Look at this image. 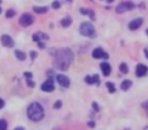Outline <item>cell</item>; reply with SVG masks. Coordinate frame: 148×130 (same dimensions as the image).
<instances>
[{
    "label": "cell",
    "instance_id": "obj_21",
    "mask_svg": "<svg viewBox=\"0 0 148 130\" xmlns=\"http://www.w3.org/2000/svg\"><path fill=\"white\" fill-rule=\"evenodd\" d=\"M7 128V122L4 119H0V130H5Z\"/></svg>",
    "mask_w": 148,
    "mask_h": 130
},
{
    "label": "cell",
    "instance_id": "obj_7",
    "mask_svg": "<svg viewBox=\"0 0 148 130\" xmlns=\"http://www.w3.org/2000/svg\"><path fill=\"white\" fill-rule=\"evenodd\" d=\"M41 89L43 91H46V93H51L55 89V85H54V81L52 79H48L47 81L42 85L41 87Z\"/></svg>",
    "mask_w": 148,
    "mask_h": 130
},
{
    "label": "cell",
    "instance_id": "obj_13",
    "mask_svg": "<svg viewBox=\"0 0 148 130\" xmlns=\"http://www.w3.org/2000/svg\"><path fill=\"white\" fill-rule=\"evenodd\" d=\"M84 80L87 85H95V83L99 85V76L97 74L93 75V76H89V75H87V76L85 77Z\"/></svg>",
    "mask_w": 148,
    "mask_h": 130
},
{
    "label": "cell",
    "instance_id": "obj_20",
    "mask_svg": "<svg viewBox=\"0 0 148 130\" xmlns=\"http://www.w3.org/2000/svg\"><path fill=\"white\" fill-rule=\"evenodd\" d=\"M106 85H107V87L109 89V91L111 94H113V93H115L116 91V87H115V85H114L113 83H106Z\"/></svg>",
    "mask_w": 148,
    "mask_h": 130
},
{
    "label": "cell",
    "instance_id": "obj_6",
    "mask_svg": "<svg viewBox=\"0 0 148 130\" xmlns=\"http://www.w3.org/2000/svg\"><path fill=\"white\" fill-rule=\"evenodd\" d=\"M92 57L95 58V59H101V58L108 59V58H109V54L106 53L101 48H95L92 52Z\"/></svg>",
    "mask_w": 148,
    "mask_h": 130
},
{
    "label": "cell",
    "instance_id": "obj_1",
    "mask_svg": "<svg viewBox=\"0 0 148 130\" xmlns=\"http://www.w3.org/2000/svg\"><path fill=\"white\" fill-rule=\"evenodd\" d=\"M73 53L69 48H62L54 54V65L60 70H67L73 60Z\"/></svg>",
    "mask_w": 148,
    "mask_h": 130
},
{
    "label": "cell",
    "instance_id": "obj_36",
    "mask_svg": "<svg viewBox=\"0 0 148 130\" xmlns=\"http://www.w3.org/2000/svg\"><path fill=\"white\" fill-rule=\"evenodd\" d=\"M2 12V8H1V7H0V13Z\"/></svg>",
    "mask_w": 148,
    "mask_h": 130
},
{
    "label": "cell",
    "instance_id": "obj_9",
    "mask_svg": "<svg viewBox=\"0 0 148 130\" xmlns=\"http://www.w3.org/2000/svg\"><path fill=\"white\" fill-rule=\"evenodd\" d=\"M142 23H143V19L138 17V19L132 21L131 23H129L128 28H129V30H131V31H136V30H138L140 27H141Z\"/></svg>",
    "mask_w": 148,
    "mask_h": 130
},
{
    "label": "cell",
    "instance_id": "obj_2",
    "mask_svg": "<svg viewBox=\"0 0 148 130\" xmlns=\"http://www.w3.org/2000/svg\"><path fill=\"white\" fill-rule=\"evenodd\" d=\"M27 117L32 120V121H41L42 119L45 116V111H44V108L42 107L41 104L37 103V102H34L31 105L27 107Z\"/></svg>",
    "mask_w": 148,
    "mask_h": 130
},
{
    "label": "cell",
    "instance_id": "obj_30",
    "mask_svg": "<svg viewBox=\"0 0 148 130\" xmlns=\"http://www.w3.org/2000/svg\"><path fill=\"white\" fill-rule=\"evenodd\" d=\"M37 56H38V53L36 51H32L31 52V58L32 59H35V58H37Z\"/></svg>",
    "mask_w": 148,
    "mask_h": 130
},
{
    "label": "cell",
    "instance_id": "obj_39",
    "mask_svg": "<svg viewBox=\"0 0 148 130\" xmlns=\"http://www.w3.org/2000/svg\"><path fill=\"white\" fill-rule=\"evenodd\" d=\"M68 1H69V2H71V1H72V0H68Z\"/></svg>",
    "mask_w": 148,
    "mask_h": 130
},
{
    "label": "cell",
    "instance_id": "obj_11",
    "mask_svg": "<svg viewBox=\"0 0 148 130\" xmlns=\"http://www.w3.org/2000/svg\"><path fill=\"white\" fill-rule=\"evenodd\" d=\"M1 42H2V45L7 48H12L13 46H14V41L12 40V38L9 37V36H7V35L2 36Z\"/></svg>",
    "mask_w": 148,
    "mask_h": 130
},
{
    "label": "cell",
    "instance_id": "obj_14",
    "mask_svg": "<svg viewBox=\"0 0 148 130\" xmlns=\"http://www.w3.org/2000/svg\"><path fill=\"white\" fill-rule=\"evenodd\" d=\"M47 40H48V36L45 35L44 33H37L33 36V41L37 42V43H39L41 41H47Z\"/></svg>",
    "mask_w": 148,
    "mask_h": 130
},
{
    "label": "cell",
    "instance_id": "obj_23",
    "mask_svg": "<svg viewBox=\"0 0 148 130\" xmlns=\"http://www.w3.org/2000/svg\"><path fill=\"white\" fill-rule=\"evenodd\" d=\"M52 7H53L54 9H59L60 7H61V3H60L58 0H56V1H54V2L52 3Z\"/></svg>",
    "mask_w": 148,
    "mask_h": 130
},
{
    "label": "cell",
    "instance_id": "obj_16",
    "mask_svg": "<svg viewBox=\"0 0 148 130\" xmlns=\"http://www.w3.org/2000/svg\"><path fill=\"white\" fill-rule=\"evenodd\" d=\"M71 23H72L71 17H66L61 21V25H62V27H63V28H68L70 25H71Z\"/></svg>",
    "mask_w": 148,
    "mask_h": 130
},
{
    "label": "cell",
    "instance_id": "obj_24",
    "mask_svg": "<svg viewBox=\"0 0 148 130\" xmlns=\"http://www.w3.org/2000/svg\"><path fill=\"white\" fill-rule=\"evenodd\" d=\"M27 85H29V87H35L36 83H34V81H32V80H31V78H27Z\"/></svg>",
    "mask_w": 148,
    "mask_h": 130
},
{
    "label": "cell",
    "instance_id": "obj_31",
    "mask_svg": "<svg viewBox=\"0 0 148 130\" xmlns=\"http://www.w3.org/2000/svg\"><path fill=\"white\" fill-rule=\"evenodd\" d=\"M5 106V102L3 101L2 99H1V98H0V109H2L3 107H4Z\"/></svg>",
    "mask_w": 148,
    "mask_h": 130
},
{
    "label": "cell",
    "instance_id": "obj_29",
    "mask_svg": "<svg viewBox=\"0 0 148 130\" xmlns=\"http://www.w3.org/2000/svg\"><path fill=\"white\" fill-rule=\"evenodd\" d=\"M23 75H25L27 78H32V77H33V74H32V72H29V71L25 72V73H23Z\"/></svg>",
    "mask_w": 148,
    "mask_h": 130
},
{
    "label": "cell",
    "instance_id": "obj_38",
    "mask_svg": "<svg viewBox=\"0 0 148 130\" xmlns=\"http://www.w3.org/2000/svg\"><path fill=\"white\" fill-rule=\"evenodd\" d=\"M144 129H148V126H146V127H145V128H144Z\"/></svg>",
    "mask_w": 148,
    "mask_h": 130
},
{
    "label": "cell",
    "instance_id": "obj_32",
    "mask_svg": "<svg viewBox=\"0 0 148 130\" xmlns=\"http://www.w3.org/2000/svg\"><path fill=\"white\" fill-rule=\"evenodd\" d=\"M87 125H88L89 127H92L93 128L95 126V122H93V121H89L88 123H87Z\"/></svg>",
    "mask_w": 148,
    "mask_h": 130
},
{
    "label": "cell",
    "instance_id": "obj_15",
    "mask_svg": "<svg viewBox=\"0 0 148 130\" xmlns=\"http://www.w3.org/2000/svg\"><path fill=\"white\" fill-rule=\"evenodd\" d=\"M132 85H133V83H132L131 80H129V79H125V80L121 83V89L124 91H128V89L132 87Z\"/></svg>",
    "mask_w": 148,
    "mask_h": 130
},
{
    "label": "cell",
    "instance_id": "obj_33",
    "mask_svg": "<svg viewBox=\"0 0 148 130\" xmlns=\"http://www.w3.org/2000/svg\"><path fill=\"white\" fill-rule=\"evenodd\" d=\"M144 54H145L146 58L148 59V48H145V49H144Z\"/></svg>",
    "mask_w": 148,
    "mask_h": 130
},
{
    "label": "cell",
    "instance_id": "obj_17",
    "mask_svg": "<svg viewBox=\"0 0 148 130\" xmlns=\"http://www.w3.org/2000/svg\"><path fill=\"white\" fill-rule=\"evenodd\" d=\"M48 7L47 6H43V7H40V6H34L33 7V10L35 11L36 13H39V14H41V13H46L48 11Z\"/></svg>",
    "mask_w": 148,
    "mask_h": 130
},
{
    "label": "cell",
    "instance_id": "obj_34",
    "mask_svg": "<svg viewBox=\"0 0 148 130\" xmlns=\"http://www.w3.org/2000/svg\"><path fill=\"white\" fill-rule=\"evenodd\" d=\"M14 129H23V127H15Z\"/></svg>",
    "mask_w": 148,
    "mask_h": 130
},
{
    "label": "cell",
    "instance_id": "obj_4",
    "mask_svg": "<svg viewBox=\"0 0 148 130\" xmlns=\"http://www.w3.org/2000/svg\"><path fill=\"white\" fill-rule=\"evenodd\" d=\"M34 23V17L31 13H23L19 19V25L21 27H29Z\"/></svg>",
    "mask_w": 148,
    "mask_h": 130
},
{
    "label": "cell",
    "instance_id": "obj_37",
    "mask_svg": "<svg viewBox=\"0 0 148 130\" xmlns=\"http://www.w3.org/2000/svg\"><path fill=\"white\" fill-rule=\"evenodd\" d=\"M146 34H147V35H148V29L146 30Z\"/></svg>",
    "mask_w": 148,
    "mask_h": 130
},
{
    "label": "cell",
    "instance_id": "obj_35",
    "mask_svg": "<svg viewBox=\"0 0 148 130\" xmlns=\"http://www.w3.org/2000/svg\"><path fill=\"white\" fill-rule=\"evenodd\" d=\"M107 1H108V2H109V3H112V2H113V1H114V0H107Z\"/></svg>",
    "mask_w": 148,
    "mask_h": 130
},
{
    "label": "cell",
    "instance_id": "obj_25",
    "mask_svg": "<svg viewBox=\"0 0 148 130\" xmlns=\"http://www.w3.org/2000/svg\"><path fill=\"white\" fill-rule=\"evenodd\" d=\"M62 106V102L61 101H57L55 104H54V109H60Z\"/></svg>",
    "mask_w": 148,
    "mask_h": 130
},
{
    "label": "cell",
    "instance_id": "obj_18",
    "mask_svg": "<svg viewBox=\"0 0 148 130\" xmlns=\"http://www.w3.org/2000/svg\"><path fill=\"white\" fill-rule=\"evenodd\" d=\"M14 54H15V56H16L17 59L21 60V61H23V60H25V57H27V55H25V53H23V52L19 51V50H15Z\"/></svg>",
    "mask_w": 148,
    "mask_h": 130
},
{
    "label": "cell",
    "instance_id": "obj_28",
    "mask_svg": "<svg viewBox=\"0 0 148 130\" xmlns=\"http://www.w3.org/2000/svg\"><path fill=\"white\" fill-rule=\"evenodd\" d=\"M92 108H93V110H95V112H99V105H97V103H95V102H93V103H92Z\"/></svg>",
    "mask_w": 148,
    "mask_h": 130
},
{
    "label": "cell",
    "instance_id": "obj_27",
    "mask_svg": "<svg viewBox=\"0 0 148 130\" xmlns=\"http://www.w3.org/2000/svg\"><path fill=\"white\" fill-rule=\"evenodd\" d=\"M91 10H89V9H86V8H81L80 9V13L81 14H89V12H90Z\"/></svg>",
    "mask_w": 148,
    "mask_h": 130
},
{
    "label": "cell",
    "instance_id": "obj_8",
    "mask_svg": "<svg viewBox=\"0 0 148 130\" xmlns=\"http://www.w3.org/2000/svg\"><path fill=\"white\" fill-rule=\"evenodd\" d=\"M148 72V67L144 64H138L137 67H136V75L138 77L145 76Z\"/></svg>",
    "mask_w": 148,
    "mask_h": 130
},
{
    "label": "cell",
    "instance_id": "obj_5",
    "mask_svg": "<svg viewBox=\"0 0 148 130\" xmlns=\"http://www.w3.org/2000/svg\"><path fill=\"white\" fill-rule=\"evenodd\" d=\"M134 8V4L132 2H122L116 7L117 13H125L128 10H132Z\"/></svg>",
    "mask_w": 148,
    "mask_h": 130
},
{
    "label": "cell",
    "instance_id": "obj_12",
    "mask_svg": "<svg viewBox=\"0 0 148 130\" xmlns=\"http://www.w3.org/2000/svg\"><path fill=\"white\" fill-rule=\"evenodd\" d=\"M101 71H103V74L105 75V76H109V75L111 74L112 67L109 63H107V62L101 63Z\"/></svg>",
    "mask_w": 148,
    "mask_h": 130
},
{
    "label": "cell",
    "instance_id": "obj_10",
    "mask_svg": "<svg viewBox=\"0 0 148 130\" xmlns=\"http://www.w3.org/2000/svg\"><path fill=\"white\" fill-rule=\"evenodd\" d=\"M56 79H57L58 83H59L61 87H69L70 80H69V78H68L67 76H65V75H62V74H59V75H57V76H56Z\"/></svg>",
    "mask_w": 148,
    "mask_h": 130
},
{
    "label": "cell",
    "instance_id": "obj_22",
    "mask_svg": "<svg viewBox=\"0 0 148 130\" xmlns=\"http://www.w3.org/2000/svg\"><path fill=\"white\" fill-rule=\"evenodd\" d=\"M15 15V11L13 10V9H8V10L6 11V17L7 19H11V17H13Z\"/></svg>",
    "mask_w": 148,
    "mask_h": 130
},
{
    "label": "cell",
    "instance_id": "obj_26",
    "mask_svg": "<svg viewBox=\"0 0 148 130\" xmlns=\"http://www.w3.org/2000/svg\"><path fill=\"white\" fill-rule=\"evenodd\" d=\"M142 108L146 110V114H147V116H148V101L144 102V103L142 104Z\"/></svg>",
    "mask_w": 148,
    "mask_h": 130
},
{
    "label": "cell",
    "instance_id": "obj_3",
    "mask_svg": "<svg viewBox=\"0 0 148 130\" xmlns=\"http://www.w3.org/2000/svg\"><path fill=\"white\" fill-rule=\"evenodd\" d=\"M79 32L84 37H95V27L88 21H84V23H81L80 28H79Z\"/></svg>",
    "mask_w": 148,
    "mask_h": 130
},
{
    "label": "cell",
    "instance_id": "obj_19",
    "mask_svg": "<svg viewBox=\"0 0 148 130\" xmlns=\"http://www.w3.org/2000/svg\"><path fill=\"white\" fill-rule=\"evenodd\" d=\"M120 71H121L123 74H127L129 72V68H128V65L126 63H121L120 64V67H119Z\"/></svg>",
    "mask_w": 148,
    "mask_h": 130
}]
</instances>
